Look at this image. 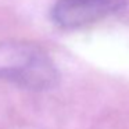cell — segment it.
Listing matches in <instances>:
<instances>
[{
  "mask_svg": "<svg viewBox=\"0 0 129 129\" xmlns=\"http://www.w3.org/2000/svg\"><path fill=\"white\" fill-rule=\"evenodd\" d=\"M0 79L29 90H47L58 83L60 74L39 46L26 42H2Z\"/></svg>",
  "mask_w": 129,
  "mask_h": 129,
  "instance_id": "cell-1",
  "label": "cell"
},
{
  "mask_svg": "<svg viewBox=\"0 0 129 129\" xmlns=\"http://www.w3.org/2000/svg\"><path fill=\"white\" fill-rule=\"evenodd\" d=\"M126 4L128 0H58L51 10V18L61 28L75 29L117 14Z\"/></svg>",
  "mask_w": 129,
  "mask_h": 129,
  "instance_id": "cell-2",
  "label": "cell"
}]
</instances>
